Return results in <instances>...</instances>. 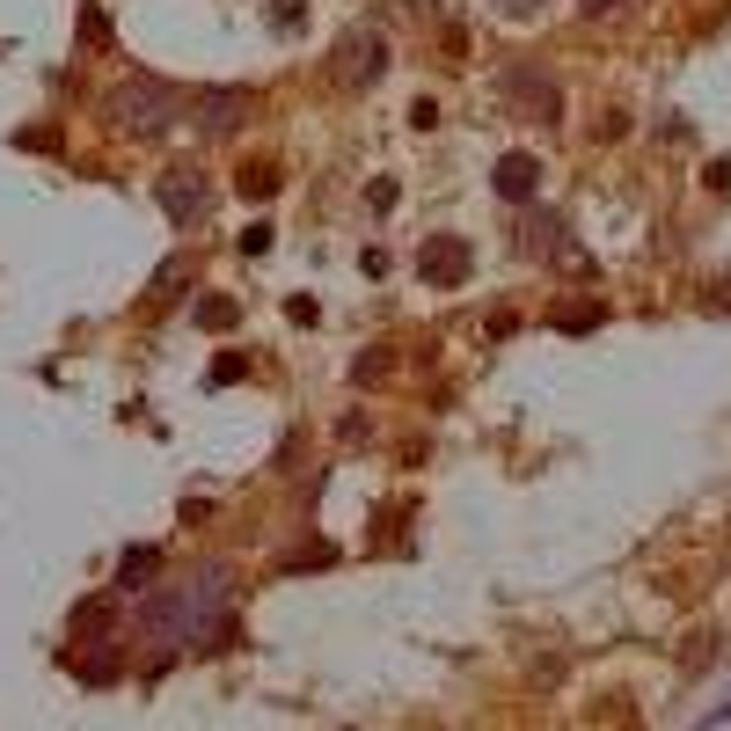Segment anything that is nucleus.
<instances>
[{
	"mask_svg": "<svg viewBox=\"0 0 731 731\" xmlns=\"http://www.w3.org/2000/svg\"><path fill=\"white\" fill-rule=\"evenodd\" d=\"M176 110H183V96H176V88H161V81H147V74L125 81L110 96V117H117V125H132V132H161Z\"/></svg>",
	"mask_w": 731,
	"mask_h": 731,
	"instance_id": "nucleus-1",
	"label": "nucleus"
},
{
	"mask_svg": "<svg viewBox=\"0 0 731 731\" xmlns=\"http://www.w3.org/2000/svg\"><path fill=\"white\" fill-rule=\"evenodd\" d=\"M388 74V37L381 30H344L337 37V81L344 88H373Z\"/></svg>",
	"mask_w": 731,
	"mask_h": 731,
	"instance_id": "nucleus-2",
	"label": "nucleus"
},
{
	"mask_svg": "<svg viewBox=\"0 0 731 731\" xmlns=\"http://www.w3.org/2000/svg\"><path fill=\"white\" fill-rule=\"evenodd\" d=\"M468 264H476V249L461 242V234H432V242L417 249V271H424V286H461Z\"/></svg>",
	"mask_w": 731,
	"mask_h": 731,
	"instance_id": "nucleus-3",
	"label": "nucleus"
},
{
	"mask_svg": "<svg viewBox=\"0 0 731 731\" xmlns=\"http://www.w3.org/2000/svg\"><path fill=\"white\" fill-rule=\"evenodd\" d=\"M183 110H191L198 125L227 132V125H242V117L256 110V96H249V88H191V96H183Z\"/></svg>",
	"mask_w": 731,
	"mask_h": 731,
	"instance_id": "nucleus-4",
	"label": "nucleus"
},
{
	"mask_svg": "<svg viewBox=\"0 0 731 731\" xmlns=\"http://www.w3.org/2000/svg\"><path fill=\"white\" fill-rule=\"evenodd\" d=\"M534 183H541V161L534 154H505L498 161V198L520 205V198H534Z\"/></svg>",
	"mask_w": 731,
	"mask_h": 731,
	"instance_id": "nucleus-5",
	"label": "nucleus"
},
{
	"mask_svg": "<svg viewBox=\"0 0 731 731\" xmlns=\"http://www.w3.org/2000/svg\"><path fill=\"white\" fill-rule=\"evenodd\" d=\"M161 205H169V220H191V212L205 205V191H198V176H191V169H176L169 183H161Z\"/></svg>",
	"mask_w": 731,
	"mask_h": 731,
	"instance_id": "nucleus-6",
	"label": "nucleus"
},
{
	"mask_svg": "<svg viewBox=\"0 0 731 731\" xmlns=\"http://www.w3.org/2000/svg\"><path fill=\"white\" fill-rule=\"evenodd\" d=\"M117 629V600H81L74 607V636L81 644H96V636H110Z\"/></svg>",
	"mask_w": 731,
	"mask_h": 731,
	"instance_id": "nucleus-7",
	"label": "nucleus"
},
{
	"mask_svg": "<svg viewBox=\"0 0 731 731\" xmlns=\"http://www.w3.org/2000/svg\"><path fill=\"white\" fill-rule=\"evenodd\" d=\"M234 191H242V198H271L278 169H271V161H242V169H234Z\"/></svg>",
	"mask_w": 731,
	"mask_h": 731,
	"instance_id": "nucleus-8",
	"label": "nucleus"
},
{
	"mask_svg": "<svg viewBox=\"0 0 731 731\" xmlns=\"http://www.w3.org/2000/svg\"><path fill=\"white\" fill-rule=\"evenodd\" d=\"M161 571V549H132L125 563H117V585H125V593H132V585H147Z\"/></svg>",
	"mask_w": 731,
	"mask_h": 731,
	"instance_id": "nucleus-9",
	"label": "nucleus"
},
{
	"mask_svg": "<svg viewBox=\"0 0 731 731\" xmlns=\"http://www.w3.org/2000/svg\"><path fill=\"white\" fill-rule=\"evenodd\" d=\"M198 322H205V329H234V322H242V308H234L227 293H212V300H198Z\"/></svg>",
	"mask_w": 731,
	"mask_h": 731,
	"instance_id": "nucleus-10",
	"label": "nucleus"
},
{
	"mask_svg": "<svg viewBox=\"0 0 731 731\" xmlns=\"http://www.w3.org/2000/svg\"><path fill=\"white\" fill-rule=\"evenodd\" d=\"M600 322V300H571V308H556V329H593Z\"/></svg>",
	"mask_w": 731,
	"mask_h": 731,
	"instance_id": "nucleus-11",
	"label": "nucleus"
},
{
	"mask_svg": "<svg viewBox=\"0 0 731 731\" xmlns=\"http://www.w3.org/2000/svg\"><path fill=\"white\" fill-rule=\"evenodd\" d=\"M81 680H88V688H103V680H117V651H96V658H81Z\"/></svg>",
	"mask_w": 731,
	"mask_h": 731,
	"instance_id": "nucleus-12",
	"label": "nucleus"
},
{
	"mask_svg": "<svg viewBox=\"0 0 731 731\" xmlns=\"http://www.w3.org/2000/svg\"><path fill=\"white\" fill-rule=\"evenodd\" d=\"M81 44H110V15L103 8H81Z\"/></svg>",
	"mask_w": 731,
	"mask_h": 731,
	"instance_id": "nucleus-13",
	"label": "nucleus"
},
{
	"mask_svg": "<svg viewBox=\"0 0 731 731\" xmlns=\"http://www.w3.org/2000/svg\"><path fill=\"white\" fill-rule=\"evenodd\" d=\"M381 373H388V351H366V359L351 366V381H381Z\"/></svg>",
	"mask_w": 731,
	"mask_h": 731,
	"instance_id": "nucleus-14",
	"label": "nucleus"
},
{
	"mask_svg": "<svg viewBox=\"0 0 731 731\" xmlns=\"http://www.w3.org/2000/svg\"><path fill=\"white\" fill-rule=\"evenodd\" d=\"M242 373H249V359H220V366H212V388H234Z\"/></svg>",
	"mask_w": 731,
	"mask_h": 731,
	"instance_id": "nucleus-15",
	"label": "nucleus"
},
{
	"mask_svg": "<svg viewBox=\"0 0 731 731\" xmlns=\"http://www.w3.org/2000/svg\"><path fill=\"white\" fill-rule=\"evenodd\" d=\"M271 234H278V227H264V220H256V227L242 234V256H264V249H271Z\"/></svg>",
	"mask_w": 731,
	"mask_h": 731,
	"instance_id": "nucleus-16",
	"label": "nucleus"
},
{
	"mask_svg": "<svg viewBox=\"0 0 731 731\" xmlns=\"http://www.w3.org/2000/svg\"><path fill=\"white\" fill-rule=\"evenodd\" d=\"M578 8H585V15H607V8H622V0H578Z\"/></svg>",
	"mask_w": 731,
	"mask_h": 731,
	"instance_id": "nucleus-17",
	"label": "nucleus"
}]
</instances>
